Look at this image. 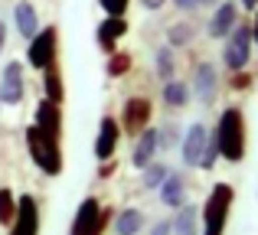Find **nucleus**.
<instances>
[{"label":"nucleus","instance_id":"nucleus-1","mask_svg":"<svg viewBox=\"0 0 258 235\" xmlns=\"http://www.w3.org/2000/svg\"><path fill=\"white\" fill-rule=\"evenodd\" d=\"M216 144H219V157L229 160V164H242L248 150V134H245V111L239 105H229L219 115V124H216Z\"/></svg>","mask_w":258,"mask_h":235},{"label":"nucleus","instance_id":"nucleus-2","mask_svg":"<svg viewBox=\"0 0 258 235\" xmlns=\"http://www.w3.org/2000/svg\"><path fill=\"white\" fill-rule=\"evenodd\" d=\"M23 140H26V150H30L33 164L46 173V177H59L62 173V140L43 134L36 124L23 127Z\"/></svg>","mask_w":258,"mask_h":235},{"label":"nucleus","instance_id":"nucleus-3","mask_svg":"<svg viewBox=\"0 0 258 235\" xmlns=\"http://www.w3.org/2000/svg\"><path fill=\"white\" fill-rule=\"evenodd\" d=\"M235 203V190L229 183H216L206 196V206H203V235H222L229 222V212H232Z\"/></svg>","mask_w":258,"mask_h":235},{"label":"nucleus","instance_id":"nucleus-4","mask_svg":"<svg viewBox=\"0 0 258 235\" xmlns=\"http://www.w3.org/2000/svg\"><path fill=\"white\" fill-rule=\"evenodd\" d=\"M252 59V23H235L232 33L226 36V46H222V65L229 72H242Z\"/></svg>","mask_w":258,"mask_h":235},{"label":"nucleus","instance_id":"nucleus-5","mask_svg":"<svg viewBox=\"0 0 258 235\" xmlns=\"http://www.w3.org/2000/svg\"><path fill=\"white\" fill-rule=\"evenodd\" d=\"M108 222V209L95 196H85L82 206L76 209V219L69 225V235H101Z\"/></svg>","mask_w":258,"mask_h":235},{"label":"nucleus","instance_id":"nucleus-6","mask_svg":"<svg viewBox=\"0 0 258 235\" xmlns=\"http://www.w3.org/2000/svg\"><path fill=\"white\" fill-rule=\"evenodd\" d=\"M56 49H59V30L56 26H43L36 36L30 39V49H26V62L33 69L43 72L49 62H56Z\"/></svg>","mask_w":258,"mask_h":235},{"label":"nucleus","instance_id":"nucleus-7","mask_svg":"<svg viewBox=\"0 0 258 235\" xmlns=\"http://www.w3.org/2000/svg\"><path fill=\"white\" fill-rule=\"evenodd\" d=\"M151 115H154V108H151V102H147V98H141V95L127 98L124 108H121V118H118L121 134H127V137L141 134L144 127H151Z\"/></svg>","mask_w":258,"mask_h":235},{"label":"nucleus","instance_id":"nucleus-8","mask_svg":"<svg viewBox=\"0 0 258 235\" xmlns=\"http://www.w3.org/2000/svg\"><path fill=\"white\" fill-rule=\"evenodd\" d=\"M26 95V69L23 62H7L4 72H0V102L4 105H20Z\"/></svg>","mask_w":258,"mask_h":235},{"label":"nucleus","instance_id":"nucleus-9","mask_svg":"<svg viewBox=\"0 0 258 235\" xmlns=\"http://www.w3.org/2000/svg\"><path fill=\"white\" fill-rule=\"evenodd\" d=\"M10 235H39V206L36 196L23 193L17 199V216L10 222Z\"/></svg>","mask_w":258,"mask_h":235},{"label":"nucleus","instance_id":"nucleus-10","mask_svg":"<svg viewBox=\"0 0 258 235\" xmlns=\"http://www.w3.org/2000/svg\"><path fill=\"white\" fill-rule=\"evenodd\" d=\"M196 95V102L200 105H213L216 102V95H219V72H216V65L213 62H200L196 65V72H193V89H189Z\"/></svg>","mask_w":258,"mask_h":235},{"label":"nucleus","instance_id":"nucleus-11","mask_svg":"<svg viewBox=\"0 0 258 235\" xmlns=\"http://www.w3.org/2000/svg\"><path fill=\"white\" fill-rule=\"evenodd\" d=\"M209 134H213V131H209L206 124H200V121L186 127V137H183V144H180V157H183V164H186V167H200Z\"/></svg>","mask_w":258,"mask_h":235},{"label":"nucleus","instance_id":"nucleus-12","mask_svg":"<svg viewBox=\"0 0 258 235\" xmlns=\"http://www.w3.org/2000/svg\"><path fill=\"white\" fill-rule=\"evenodd\" d=\"M118 140H121V124L118 118L105 115L98 124V137H95V157H98V164H105V160L114 157V150H118Z\"/></svg>","mask_w":258,"mask_h":235},{"label":"nucleus","instance_id":"nucleus-13","mask_svg":"<svg viewBox=\"0 0 258 235\" xmlns=\"http://www.w3.org/2000/svg\"><path fill=\"white\" fill-rule=\"evenodd\" d=\"M127 36V20L124 17H105L98 23V30H95V39H98L101 52H118V39Z\"/></svg>","mask_w":258,"mask_h":235},{"label":"nucleus","instance_id":"nucleus-14","mask_svg":"<svg viewBox=\"0 0 258 235\" xmlns=\"http://www.w3.org/2000/svg\"><path fill=\"white\" fill-rule=\"evenodd\" d=\"M33 124H36L43 134H49V137H59V140H62V108H59L56 102L43 98V102L36 105V121H33Z\"/></svg>","mask_w":258,"mask_h":235},{"label":"nucleus","instance_id":"nucleus-15","mask_svg":"<svg viewBox=\"0 0 258 235\" xmlns=\"http://www.w3.org/2000/svg\"><path fill=\"white\" fill-rule=\"evenodd\" d=\"M235 23H239V4L226 0V4L216 7L213 20H209V36H213V39H226L229 33H232Z\"/></svg>","mask_w":258,"mask_h":235},{"label":"nucleus","instance_id":"nucleus-16","mask_svg":"<svg viewBox=\"0 0 258 235\" xmlns=\"http://www.w3.org/2000/svg\"><path fill=\"white\" fill-rule=\"evenodd\" d=\"M157 127H144V131L138 134V147H134V157L131 164L138 167V170H144L147 164H154V153H157Z\"/></svg>","mask_w":258,"mask_h":235},{"label":"nucleus","instance_id":"nucleus-17","mask_svg":"<svg viewBox=\"0 0 258 235\" xmlns=\"http://www.w3.org/2000/svg\"><path fill=\"white\" fill-rule=\"evenodd\" d=\"M160 199H164L170 209H180V206L186 203V180H183L176 170H170L167 180L160 183Z\"/></svg>","mask_w":258,"mask_h":235},{"label":"nucleus","instance_id":"nucleus-18","mask_svg":"<svg viewBox=\"0 0 258 235\" xmlns=\"http://www.w3.org/2000/svg\"><path fill=\"white\" fill-rule=\"evenodd\" d=\"M13 23H17L20 36L23 39H33L39 33V17H36V7L30 4V0H20L17 10H13Z\"/></svg>","mask_w":258,"mask_h":235},{"label":"nucleus","instance_id":"nucleus-19","mask_svg":"<svg viewBox=\"0 0 258 235\" xmlns=\"http://www.w3.org/2000/svg\"><path fill=\"white\" fill-rule=\"evenodd\" d=\"M170 225H173V235H200V206L183 203Z\"/></svg>","mask_w":258,"mask_h":235},{"label":"nucleus","instance_id":"nucleus-20","mask_svg":"<svg viewBox=\"0 0 258 235\" xmlns=\"http://www.w3.org/2000/svg\"><path fill=\"white\" fill-rule=\"evenodd\" d=\"M43 92L49 102L62 105L66 102V85H62V72H59V62H49L43 69Z\"/></svg>","mask_w":258,"mask_h":235},{"label":"nucleus","instance_id":"nucleus-21","mask_svg":"<svg viewBox=\"0 0 258 235\" xmlns=\"http://www.w3.org/2000/svg\"><path fill=\"white\" fill-rule=\"evenodd\" d=\"M189 85L186 82H180V79H170V82L164 85V105L167 108H186L189 105Z\"/></svg>","mask_w":258,"mask_h":235},{"label":"nucleus","instance_id":"nucleus-22","mask_svg":"<svg viewBox=\"0 0 258 235\" xmlns=\"http://www.w3.org/2000/svg\"><path fill=\"white\" fill-rule=\"evenodd\" d=\"M144 229V212L141 209H121L114 219V235H138Z\"/></svg>","mask_w":258,"mask_h":235},{"label":"nucleus","instance_id":"nucleus-23","mask_svg":"<svg viewBox=\"0 0 258 235\" xmlns=\"http://www.w3.org/2000/svg\"><path fill=\"white\" fill-rule=\"evenodd\" d=\"M154 65H157V79L170 82V79L176 75V56H173V46H160V49L154 52Z\"/></svg>","mask_w":258,"mask_h":235},{"label":"nucleus","instance_id":"nucleus-24","mask_svg":"<svg viewBox=\"0 0 258 235\" xmlns=\"http://www.w3.org/2000/svg\"><path fill=\"white\" fill-rule=\"evenodd\" d=\"M193 36H196L193 23H173L170 30H167V46H186Z\"/></svg>","mask_w":258,"mask_h":235},{"label":"nucleus","instance_id":"nucleus-25","mask_svg":"<svg viewBox=\"0 0 258 235\" xmlns=\"http://www.w3.org/2000/svg\"><path fill=\"white\" fill-rule=\"evenodd\" d=\"M131 62H134V59L127 56V52H111L108 62H105V72L111 79H118V75H124V72H131Z\"/></svg>","mask_w":258,"mask_h":235},{"label":"nucleus","instance_id":"nucleus-26","mask_svg":"<svg viewBox=\"0 0 258 235\" xmlns=\"http://www.w3.org/2000/svg\"><path fill=\"white\" fill-rule=\"evenodd\" d=\"M13 216H17V196H13V193L4 186V190H0V225H7V229H10Z\"/></svg>","mask_w":258,"mask_h":235},{"label":"nucleus","instance_id":"nucleus-27","mask_svg":"<svg viewBox=\"0 0 258 235\" xmlns=\"http://www.w3.org/2000/svg\"><path fill=\"white\" fill-rule=\"evenodd\" d=\"M167 173H170V170H167L164 164H147L144 167V186H147V190H160V183L167 180Z\"/></svg>","mask_w":258,"mask_h":235},{"label":"nucleus","instance_id":"nucleus-28","mask_svg":"<svg viewBox=\"0 0 258 235\" xmlns=\"http://www.w3.org/2000/svg\"><path fill=\"white\" fill-rule=\"evenodd\" d=\"M216 160H219V144H216V134H209V140H206V150H203L200 167H203V170H213V167H216Z\"/></svg>","mask_w":258,"mask_h":235},{"label":"nucleus","instance_id":"nucleus-29","mask_svg":"<svg viewBox=\"0 0 258 235\" xmlns=\"http://www.w3.org/2000/svg\"><path fill=\"white\" fill-rule=\"evenodd\" d=\"M98 4L108 17H127V4H131V0H98Z\"/></svg>","mask_w":258,"mask_h":235},{"label":"nucleus","instance_id":"nucleus-30","mask_svg":"<svg viewBox=\"0 0 258 235\" xmlns=\"http://www.w3.org/2000/svg\"><path fill=\"white\" fill-rule=\"evenodd\" d=\"M176 137H180V134H176V127H173V124L160 127V131H157V147H160V150H167V147H173V144H176Z\"/></svg>","mask_w":258,"mask_h":235},{"label":"nucleus","instance_id":"nucleus-31","mask_svg":"<svg viewBox=\"0 0 258 235\" xmlns=\"http://www.w3.org/2000/svg\"><path fill=\"white\" fill-rule=\"evenodd\" d=\"M252 72H245V69H242V72H232V79H229V85H232V89L235 92H245L248 89V85H252Z\"/></svg>","mask_w":258,"mask_h":235},{"label":"nucleus","instance_id":"nucleus-32","mask_svg":"<svg viewBox=\"0 0 258 235\" xmlns=\"http://www.w3.org/2000/svg\"><path fill=\"white\" fill-rule=\"evenodd\" d=\"M170 232H173V225L167 222V219H164V222H157V225L151 229V235H170Z\"/></svg>","mask_w":258,"mask_h":235},{"label":"nucleus","instance_id":"nucleus-33","mask_svg":"<svg viewBox=\"0 0 258 235\" xmlns=\"http://www.w3.org/2000/svg\"><path fill=\"white\" fill-rule=\"evenodd\" d=\"M173 4H176V10H196L200 7L196 0H173Z\"/></svg>","mask_w":258,"mask_h":235},{"label":"nucleus","instance_id":"nucleus-34","mask_svg":"<svg viewBox=\"0 0 258 235\" xmlns=\"http://www.w3.org/2000/svg\"><path fill=\"white\" fill-rule=\"evenodd\" d=\"M141 4H144V7H147V10H160V7H164V4H167V0H141Z\"/></svg>","mask_w":258,"mask_h":235},{"label":"nucleus","instance_id":"nucleus-35","mask_svg":"<svg viewBox=\"0 0 258 235\" xmlns=\"http://www.w3.org/2000/svg\"><path fill=\"white\" fill-rule=\"evenodd\" d=\"M111 170H114V164H111V160H105V167H98V177H111Z\"/></svg>","mask_w":258,"mask_h":235},{"label":"nucleus","instance_id":"nucleus-36","mask_svg":"<svg viewBox=\"0 0 258 235\" xmlns=\"http://www.w3.org/2000/svg\"><path fill=\"white\" fill-rule=\"evenodd\" d=\"M252 43H258V7H255V17H252Z\"/></svg>","mask_w":258,"mask_h":235},{"label":"nucleus","instance_id":"nucleus-37","mask_svg":"<svg viewBox=\"0 0 258 235\" xmlns=\"http://www.w3.org/2000/svg\"><path fill=\"white\" fill-rule=\"evenodd\" d=\"M4 46H7V23L0 20V52H4Z\"/></svg>","mask_w":258,"mask_h":235},{"label":"nucleus","instance_id":"nucleus-38","mask_svg":"<svg viewBox=\"0 0 258 235\" xmlns=\"http://www.w3.org/2000/svg\"><path fill=\"white\" fill-rule=\"evenodd\" d=\"M242 7H245V10H255V7H258V0H242Z\"/></svg>","mask_w":258,"mask_h":235},{"label":"nucleus","instance_id":"nucleus-39","mask_svg":"<svg viewBox=\"0 0 258 235\" xmlns=\"http://www.w3.org/2000/svg\"><path fill=\"white\" fill-rule=\"evenodd\" d=\"M196 4H200V7H213L216 0H196Z\"/></svg>","mask_w":258,"mask_h":235}]
</instances>
